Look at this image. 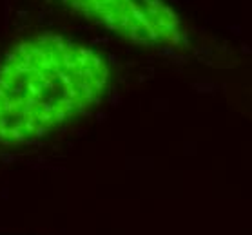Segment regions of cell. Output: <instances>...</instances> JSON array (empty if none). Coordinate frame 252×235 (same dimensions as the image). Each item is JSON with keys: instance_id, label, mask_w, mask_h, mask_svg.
Segmentation results:
<instances>
[{"instance_id": "1", "label": "cell", "mask_w": 252, "mask_h": 235, "mask_svg": "<svg viewBox=\"0 0 252 235\" xmlns=\"http://www.w3.org/2000/svg\"><path fill=\"white\" fill-rule=\"evenodd\" d=\"M113 83L109 58L55 31L15 42L0 58V145L24 147L89 114Z\"/></svg>"}, {"instance_id": "2", "label": "cell", "mask_w": 252, "mask_h": 235, "mask_svg": "<svg viewBox=\"0 0 252 235\" xmlns=\"http://www.w3.org/2000/svg\"><path fill=\"white\" fill-rule=\"evenodd\" d=\"M111 35L145 49H182L189 33L167 0H60Z\"/></svg>"}]
</instances>
